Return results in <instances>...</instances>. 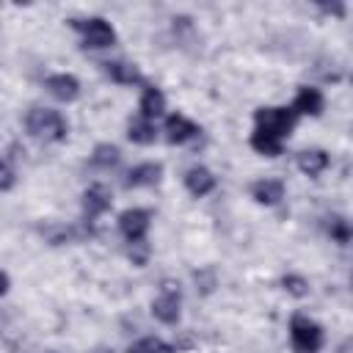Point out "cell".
I'll list each match as a JSON object with an SVG mask.
<instances>
[{"instance_id": "3", "label": "cell", "mask_w": 353, "mask_h": 353, "mask_svg": "<svg viewBox=\"0 0 353 353\" xmlns=\"http://www.w3.org/2000/svg\"><path fill=\"white\" fill-rule=\"evenodd\" d=\"M254 130H262L279 141H284L287 135H292L298 116L292 113V108H256L254 110Z\"/></svg>"}, {"instance_id": "9", "label": "cell", "mask_w": 353, "mask_h": 353, "mask_svg": "<svg viewBox=\"0 0 353 353\" xmlns=\"http://www.w3.org/2000/svg\"><path fill=\"white\" fill-rule=\"evenodd\" d=\"M182 182H185L188 193H190V196H196V199H201V196L212 193V190H215V185H218L215 174H212L207 165H190V168L185 171V176H182Z\"/></svg>"}, {"instance_id": "10", "label": "cell", "mask_w": 353, "mask_h": 353, "mask_svg": "<svg viewBox=\"0 0 353 353\" xmlns=\"http://www.w3.org/2000/svg\"><path fill=\"white\" fill-rule=\"evenodd\" d=\"M110 204H113V196H110V190L105 185H91V188L83 190V215L88 221L105 215L110 210Z\"/></svg>"}, {"instance_id": "13", "label": "cell", "mask_w": 353, "mask_h": 353, "mask_svg": "<svg viewBox=\"0 0 353 353\" xmlns=\"http://www.w3.org/2000/svg\"><path fill=\"white\" fill-rule=\"evenodd\" d=\"M102 72L119 83V85H141L143 83V74L135 63H127V61H105L102 63Z\"/></svg>"}, {"instance_id": "18", "label": "cell", "mask_w": 353, "mask_h": 353, "mask_svg": "<svg viewBox=\"0 0 353 353\" xmlns=\"http://www.w3.org/2000/svg\"><path fill=\"white\" fill-rule=\"evenodd\" d=\"M248 143H251V149L256 154H265V157H279L281 149H284V141H279V138H273V135H268L262 130H254L251 138H248Z\"/></svg>"}, {"instance_id": "5", "label": "cell", "mask_w": 353, "mask_h": 353, "mask_svg": "<svg viewBox=\"0 0 353 353\" xmlns=\"http://www.w3.org/2000/svg\"><path fill=\"white\" fill-rule=\"evenodd\" d=\"M149 226H152V212L143 210V207H130L119 215V232L130 245L143 243L146 234H149Z\"/></svg>"}, {"instance_id": "22", "label": "cell", "mask_w": 353, "mask_h": 353, "mask_svg": "<svg viewBox=\"0 0 353 353\" xmlns=\"http://www.w3.org/2000/svg\"><path fill=\"white\" fill-rule=\"evenodd\" d=\"M281 287H284L290 295H295V298H306V295H309V281H306L303 276H298V273H287V276L281 279Z\"/></svg>"}, {"instance_id": "6", "label": "cell", "mask_w": 353, "mask_h": 353, "mask_svg": "<svg viewBox=\"0 0 353 353\" xmlns=\"http://www.w3.org/2000/svg\"><path fill=\"white\" fill-rule=\"evenodd\" d=\"M152 314L163 325H176L182 317V295L174 287H163V292L152 301Z\"/></svg>"}, {"instance_id": "1", "label": "cell", "mask_w": 353, "mask_h": 353, "mask_svg": "<svg viewBox=\"0 0 353 353\" xmlns=\"http://www.w3.org/2000/svg\"><path fill=\"white\" fill-rule=\"evenodd\" d=\"M25 127H28V132L36 141H44V143H61L69 135L66 119L61 116V110H52V108H33V110H28Z\"/></svg>"}, {"instance_id": "17", "label": "cell", "mask_w": 353, "mask_h": 353, "mask_svg": "<svg viewBox=\"0 0 353 353\" xmlns=\"http://www.w3.org/2000/svg\"><path fill=\"white\" fill-rule=\"evenodd\" d=\"M127 138H130L132 143H138V146H149V143L157 141V127H154V121L138 116V119H132V121L127 124Z\"/></svg>"}, {"instance_id": "24", "label": "cell", "mask_w": 353, "mask_h": 353, "mask_svg": "<svg viewBox=\"0 0 353 353\" xmlns=\"http://www.w3.org/2000/svg\"><path fill=\"white\" fill-rule=\"evenodd\" d=\"M320 8H323L325 14H334V17H345V6H342V3H331V6H328V3H323Z\"/></svg>"}, {"instance_id": "20", "label": "cell", "mask_w": 353, "mask_h": 353, "mask_svg": "<svg viewBox=\"0 0 353 353\" xmlns=\"http://www.w3.org/2000/svg\"><path fill=\"white\" fill-rule=\"evenodd\" d=\"M127 353H174V347L160 336H143V339H135L127 347Z\"/></svg>"}, {"instance_id": "11", "label": "cell", "mask_w": 353, "mask_h": 353, "mask_svg": "<svg viewBox=\"0 0 353 353\" xmlns=\"http://www.w3.org/2000/svg\"><path fill=\"white\" fill-rule=\"evenodd\" d=\"M44 88L58 99V102H74L80 97V80L74 74H66V72H58V74H50L44 80Z\"/></svg>"}, {"instance_id": "2", "label": "cell", "mask_w": 353, "mask_h": 353, "mask_svg": "<svg viewBox=\"0 0 353 353\" xmlns=\"http://www.w3.org/2000/svg\"><path fill=\"white\" fill-rule=\"evenodd\" d=\"M290 342H292L295 353H320V347L325 342L323 325L306 314H292L290 317Z\"/></svg>"}, {"instance_id": "21", "label": "cell", "mask_w": 353, "mask_h": 353, "mask_svg": "<svg viewBox=\"0 0 353 353\" xmlns=\"http://www.w3.org/2000/svg\"><path fill=\"white\" fill-rule=\"evenodd\" d=\"M328 234H331L334 243L347 245L350 243V223L342 215H334V218H328Z\"/></svg>"}, {"instance_id": "19", "label": "cell", "mask_w": 353, "mask_h": 353, "mask_svg": "<svg viewBox=\"0 0 353 353\" xmlns=\"http://www.w3.org/2000/svg\"><path fill=\"white\" fill-rule=\"evenodd\" d=\"M119 160H121V152L113 143H97L91 152V165L97 168H113Z\"/></svg>"}, {"instance_id": "23", "label": "cell", "mask_w": 353, "mask_h": 353, "mask_svg": "<svg viewBox=\"0 0 353 353\" xmlns=\"http://www.w3.org/2000/svg\"><path fill=\"white\" fill-rule=\"evenodd\" d=\"M14 182H17L14 168L8 165V160H3V157H0V190H11V188H14Z\"/></svg>"}, {"instance_id": "25", "label": "cell", "mask_w": 353, "mask_h": 353, "mask_svg": "<svg viewBox=\"0 0 353 353\" xmlns=\"http://www.w3.org/2000/svg\"><path fill=\"white\" fill-rule=\"evenodd\" d=\"M8 287H11V279H8V273H3V270H0V298L8 292Z\"/></svg>"}, {"instance_id": "8", "label": "cell", "mask_w": 353, "mask_h": 353, "mask_svg": "<svg viewBox=\"0 0 353 353\" xmlns=\"http://www.w3.org/2000/svg\"><path fill=\"white\" fill-rule=\"evenodd\" d=\"M163 132H165V141L168 143H188L190 138H196L199 135V124H193L188 116H182V113H171V116H165V124H163Z\"/></svg>"}, {"instance_id": "15", "label": "cell", "mask_w": 353, "mask_h": 353, "mask_svg": "<svg viewBox=\"0 0 353 353\" xmlns=\"http://www.w3.org/2000/svg\"><path fill=\"white\" fill-rule=\"evenodd\" d=\"M295 163H298V171H301V174H306V176H320V174L331 165V157H328L325 149H303Z\"/></svg>"}, {"instance_id": "4", "label": "cell", "mask_w": 353, "mask_h": 353, "mask_svg": "<svg viewBox=\"0 0 353 353\" xmlns=\"http://www.w3.org/2000/svg\"><path fill=\"white\" fill-rule=\"evenodd\" d=\"M74 30L83 33V47L88 50H108L116 44V30L108 19L102 17H88V19H72L69 22Z\"/></svg>"}, {"instance_id": "12", "label": "cell", "mask_w": 353, "mask_h": 353, "mask_svg": "<svg viewBox=\"0 0 353 353\" xmlns=\"http://www.w3.org/2000/svg\"><path fill=\"white\" fill-rule=\"evenodd\" d=\"M163 179V165L160 163H138L127 171L124 188H152Z\"/></svg>"}, {"instance_id": "7", "label": "cell", "mask_w": 353, "mask_h": 353, "mask_svg": "<svg viewBox=\"0 0 353 353\" xmlns=\"http://www.w3.org/2000/svg\"><path fill=\"white\" fill-rule=\"evenodd\" d=\"M325 110V97L320 88L314 85H301L292 102V113L295 116H320Z\"/></svg>"}, {"instance_id": "14", "label": "cell", "mask_w": 353, "mask_h": 353, "mask_svg": "<svg viewBox=\"0 0 353 353\" xmlns=\"http://www.w3.org/2000/svg\"><path fill=\"white\" fill-rule=\"evenodd\" d=\"M138 110H141V119L154 121L157 116H163V113H165V94H163L157 85H146V88L141 91Z\"/></svg>"}, {"instance_id": "16", "label": "cell", "mask_w": 353, "mask_h": 353, "mask_svg": "<svg viewBox=\"0 0 353 353\" xmlns=\"http://www.w3.org/2000/svg\"><path fill=\"white\" fill-rule=\"evenodd\" d=\"M251 199L256 204H265V207H273L284 199V182L281 179H259L251 185Z\"/></svg>"}]
</instances>
